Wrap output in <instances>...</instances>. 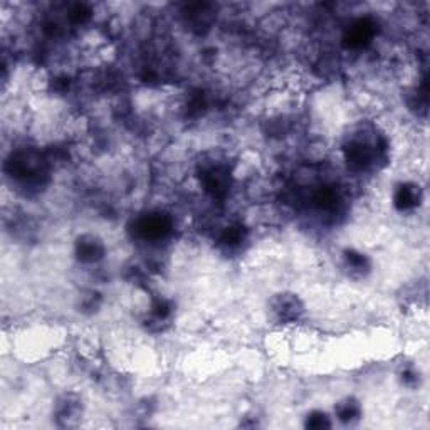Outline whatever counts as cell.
Masks as SVG:
<instances>
[{"mask_svg":"<svg viewBox=\"0 0 430 430\" xmlns=\"http://www.w3.org/2000/svg\"><path fill=\"white\" fill-rule=\"evenodd\" d=\"M274 313H276L277 320L280 321H294L300 318V314L302 313V306L298 298L291 296V294H282L281 298H277L274 301Z\"/></svg>","mask_w":430,"mask_h":430,"instance_id":"cell-3","label":"cell"},{"mask_svg":"<svg viewBox=\"0 0 430 430\" xmlns=\"http://www.w3.org/2000/svg\"><path fill=\"white\" fill-rule=\"evenodd\" d=\"M76 254L81 262L91 264V262H98L105 254V246L94 236H83L76 242Z\"/></svg>","mask_w":430,"mask_h":430,"instance_id":"cell-2","label":"cell"},{"mask_svg":"<svg viewBox=\"0 0 430 430\" xmlns=\"http://www.w3.org/2000/svg\"><path fill=\"white\" fill-rule=\"evenodd\" d=\"M308 425L309 429H322V427H329V420L328 417H326V413L322 412H314L311 413V417L308 419Z\"/></svg>","mask_w":430,"mask_h":430,"instance_id":"cell-6","label":"cell"},{"mask_svg":"<svg viewBox=\"0 0 430 430\" xmlns=\"http://www.w3.org/2000/svg\"><path fill=\"white\" fill-rule=\"evenodd\" d=\"M170 229H172V224L163 214H146L137 224L138 236L151 242L165 239L170 234Z\"/></svg>","mask_w":430,"mask_h":430,"instance_id":"cell-1","label":"cell"},{"mask_svg":"<svg viewBox=\"0 0 430 430\" xmlns=\"http://www.w3.org/2000/svg\"><path fill=\"white\" fill-rule=\"evenodd\" d=\"M395 207L398 210H412L420 204V190L415 183H404L395 192Z\"/></svg>","mask_w":430,"mask_h":430,"instance_id":"cell-4","label":"cell"},{"mask_svg":"<svg viewBox=\"0 0 430 430\" xmlns=\"http://www.w3.org/2000/svg\"><path fill=\"white\" fill-rule=\"evenodd\" d=\"M336 413H338V417H340V420L352 422V420L358 419V415H360V407H358L356 402L346 400L345 404L338 405Z\"/></svg>","mask_w":430,"mask_h":430,"instance_id":"cell-5","label":"cell"}]
</instances>
